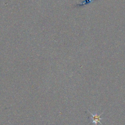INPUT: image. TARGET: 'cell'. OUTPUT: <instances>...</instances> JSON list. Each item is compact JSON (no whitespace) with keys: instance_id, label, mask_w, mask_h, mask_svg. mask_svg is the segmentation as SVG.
I'll use <instances>...</instances> for the list:
<instances>
[{"instance_id":"cell-1","label":"cell","mask_w":125,"mask_h":125,"mask_svg":"<svg viewBox=\"0 0 125 125\" xmlns=\"http://www.w3.org/2000/svg\"><path fill=\"white\" fill-rule=\"evenodd\" d=\"M88 111L89 112V113L91 115V116H92V117H91V119H92V120H93L92 123L93 124H94L95 125H97V123H99L101 125H103V124L101 122V120H102L103 118H101V116L103 114L104 112H102L100 114H98L97 113L93 114V113H91V112H90L89 111Z\"/></svg>"}]
</instances>
